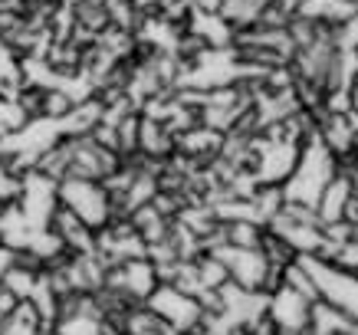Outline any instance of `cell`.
<instances>
[{
    "label": "cell",
    "instance_id": "cell-4",
    "mask_svg": "<svg viewBox=\"0 0 358 335\" xmlns=\"http://www.w3.org/2000/svg\"><path fill=\"white\" fill-rule=\"evenodd\" d=\"M260 234H263V224H257V220H224V237H227L230 247L257 250Z\"/></svg>",
    "mask_w": 358,
    "mask_h": 335
},
{
    "label": "cell",
    "instance_id": "cell-1",
    "mask_svg": "<svg viewBox=\"0 0 358 335\" xmlns=\"http://www.w3.org/2000/svg\"><path fill=\"white\" fill-rule=\"evenodd\" d=\"M56 197L59 204L69 207L73 214L89 224L92 230L106 227L109 224V214H112V204H109V194L106 187L99 181H86V178H63L56 181Z\"/></svg>",
    "mask_w": 358,
    "mask_h": 335
},
{
    "label": "cell",
    "instance_id": "cell-2",
    "mask_svg": "<svg viewBox=\"0 0 358 335\" xmlns=\"http://www.w3.org/2000/svg\"><path fill=\"white\" fill-rule=\"evenodd\" d=\"M309 306L313 303L303 299L299 292H293L289 286H280L266 299V315L276 322L282 335H303L309 329Z\"/></svg>",
    "mask_w": 358,
    "mask_h": 335
},
{
    "label": "cell",
    "instance_id": "cell-3",
    "mask_svg": "<svg viewBox=\"0 0 358 335\" xmlns=\"http://www.w3.org/2000/svg\"><path fill=\"white\" fill-rule=\"evenodd\" d=\"M309 329L326 335H355V315L342 313L338 306L326 303V299H315L309 306Z\"/></svg>",
    "mask_w": 358,
    "mask_h": 335
},
{
    "label": "cell",
    "instance_id": "cell-5",
    "mask_svg": "<svg viewBox=\"0 0 358 335\" xmlns=\"http://www.w3.org/2000/svg\"><path fill=\"white\" fill-rule=\"evenodd\" d=\"M76 106V99L69 96L63 86H46L43 89V122H63Z\"/></svg>",
    "mask_w": 358,
    "mask_h": 335
},
{
    "label": "cell",
    "instance_id": "cell-6",
    "mask_svg": "<svg viewBox=\"0 0 358 335\" xmlns=\"http://www.w3.org/2000/svg\"><path fill=\"white\" fill-rule=\"evenodd\" d=\"M17 303H20V299H17V296H13V292L7 290L3 283H0V322H3V319H7L13 309H17Z\"/></svg>",
    "mask_w": 358,
    "mask_h": 335
},
{
    "label": "cell",
    "instance_id": "cell-7",
    "mask_svg": "<svg viewBox=\"0 0 358 335\" xmlns=\"http://www.w3.org/2000/svg\"><path fill=\"white\" fill-rule=\"evenodd\" d=\"M33 335H59V332H56V325H40Z\"/></svg>",
    "mask_w": 358,
    "mask_h": 335
}]
</instances>
